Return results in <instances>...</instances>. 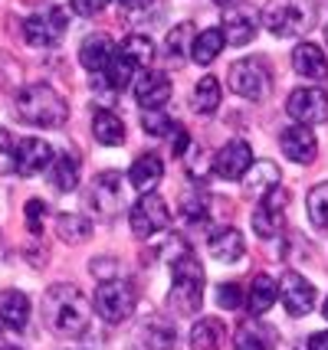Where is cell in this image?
<instances>
[{"label":"cell","mask_w":328,"mask_h":350,"mask_svg":"<svg viewBox=\"0 0 328 350\" xmlns=\"http://www.w3.org/2000/svg\"><path fill=\"white\" fill-rule=\"evenodd\" d=\"M43 318L60 337H79L89 331L92 305L76 285H53L43 295Z\"/></svg>","instance_id":"1"},{"label":"cell","mask_w":328,"mask_h":350,"mask_svg":"<svg viewBox=\"0 0 328 350\" xmlns=\"http://www.w3.org/2000/svg\"><path fill=\"white\" fill-rule=\"evenodd\" d=\"M14 115L23 124H33V128H60L69 118V105L53 85L33 82L16 95Z\"/></svg>","instance_id":"2"},{"label":"cell","mask_w":328,"mask_h":350,"mask_svg":"<svg viewBox=\"0 0 328 350\" xmlns=\"http://www.w3.org/2000/svg\"><path fill=\"white\" fill-rule=\"evenodd\" d=\"M168 305L181 318L197 314L203 305V269L190 252H181L171 262V295H168Z\"/></svg>","instance_id":"3"},{"label":"cell","mask_w":328,"mask_h":350,"mask_svg":"<svg viewBox=\"0 0 328 350\" xmlns=\"http://www.w3.org/2000/svg\"><path fill=\"white\" fill-rule=\"evenodd\" d=\"M263 23L279 40L302 36L315 27V3L312 0H269V7L263 10Z\"/></svg>","instance_id":"4"},{"label":"cell","mask_w":328,"mask_h":350,"mask_svg":"<svg viewBox=\"0 0 328 350\" xmlns=\"http://www.w3.org/2000/svg\"><path fill=\"white\" fill-rule=\"evenodd\" d=\"M138 305V291L131 282L125 278H109L95 288V298H92V308L95 314L105 321V324H122L125 318H131V311Z\"/></svg>","instance_id":"5"},{"label":"cell","mask_w":328,"mask_h":350,"mask_svg":"<svg viewBox=\"0 0 328 350\" xmlns=\"http://www.w3.org/2000/svg\"><path fill=\"white\" fill-rule=\"evenodd\" d=\"M128 223H131V232L138 239H148V236L164 232L171 226V210L157 193H141V200L128 210Z\"/></svg>","instance_id":"6"},{"label":"cell","mask_w":328,"mask_h":350,"mask_svg":"<svg viewBox=\"0 0 328 350\" xmlns=\"http://www.w3.org/2000/svg\"><path fill=\"white\" fill-rule=\"evenodd\" d=\"M227 79H230V89L236 95H243V98H250V102H263L269 95V85H273L269 69L260 59H236L230 66Z\"/></svg>","instance_id":"7"},{"label":"cell","mask_w":328,"mask_h":350,"mask_svg":"<svg viewBox=\"0 0 328 350\" xmlns=\"http://www.w3.org/2000/svg\"><path fill=\"white\" fill-rule=\"evenodd\" d=\"M66 36V10L63 7H47L43 14L27 16L23 23V40L36 49H49Z\"/></svg>","instance_id":"8"},{"label":"cell","mask_w":328,"mask_h":350,"mask_svg":"<svg viewBox=\"0 0 328 350\" xmlns=\"http://www.w3.org/2000/svg\"><path fill=\"white\" fill-rule=\"evenodd\" d=\"M286 111L296 118V124H322L328 122V95L315 85H302L286 98Z\"/></svg>","instance_id":"9"},{"label":"cell","mask_w":328,"mask_h":350,"mask_svg":"<svg viewBox=\"0 0 328 350\" xmlns=\"http://www.w3.org/2000/svg\"><path fill=\"white\" fill-rule=\"evenodd\" d=\"M286 203H289V193L282 190L279 183L273 190H266L260 203H256V210H253V232L263 236V239H273L282 229V206Z\"/></svg>","instance_id":"10"},{"label":"cell","mask_w":328,"mask_h":350,"mask_svg":"<svg viewBox=\"0 0 328 350\" xmlns=\"http://www.w3.org/2000/svg\"><path fill=\"white\" fill-rule=\"evenodd\" d=\"M253 164H256V161H253V148L247 141H240V137H236V141H227V144L214 154V170H217V177H223V180H243V177L250 174Z\"/></svg>","instance_id":"11"},{"label":"cell","mask_w":328,"mask_h":350,"mask_svg":"<svg viewBox=\"0 0 328 350\" xmlns=\"http://www.w3.org/2000/svg\"><path fill=\"white\" fill-rule=\"evenodd\" d=\"M279 298H282L286 314H292V318H305V314H309V311L315 308V288H312V282H309L305 275H299V272H286V275H282Z\"/></svg>","instance_id":"12"},{"label":"cell","mask_w":328,"mask_h":350,"mask_svg":"<svg viewBox=\"0 0 328 350\" xmlns=\"http://www.w3.org/2000/svg\"><path fill=\"white\" fill-rule=\"evenodd\" d=\"M89 203L95 206L99 216H115L122 206H125V190H122V174L115 170H105L92 180V190H89Z\"/></svg>","instance_id":"13"},{"label":"cell","mask_w":328,"mask_h":350,"mask_svg":"<svg viewBox=\"0 0 328 350\" xmlns=\"http://www.w3.org/2000/svg\"><path fill=\"white\" fill-rule=\"evenodd\" d=\"M256 30H260V16H256V10H250V7H234V3H230V10H227L223 23H220L223 40L230 46H247L256 40Z\"/></svg>","instance_id":"14"},{"label":"cell","mask_w":328,"mask_h":350,"mask_svg":"<svg viewBox=\"0 0 328 350\" xmlns=\"http://www.w3.org/2000/svg\"><path fill=\"white\" fill-rule=\"evenodd\" d=\"M279 148L289 161H296V164H312L315 154H318V141H315V131L309 124H289V128H282Z\"/></svg>","instance_id":"15"},{"label":"cell","mask_w":328,"mask_h":350,"mask_svg":"<svg viewBox=\"0 0 328 350\" xmlns=\"http://www.w3.org/2000/svg\"><path fill=\"white\" fill-rule=\"evenodd\" d=\"M53 148H49L43 137H23L16 141V174L20 177H36L53 164Z\"/></svg>","instance_id":"16"},{"label":"cell","mask_w":328,"mask_h":350,"mask_svg":"<svg viewBox=\"0 0 328 350\" xmlns=\"http://www.w3.org/2000/svg\"><path fill=\"white\" fill-rule=\"evenodd\" d=\"M207 249H210V256L217 262H227V265H236V262L247 256V239H243V232L234 226H220L210 232V239H207Z\"/></svg>","instance_id":"17"},{"label":"cell","mask_w":328,"mask_h":350,"mask_svg":"<svg viewBox=\"0 0 328 350\" xmlns=\"http://www.w3.org/2000/svg\"><path fill=\"white\" fill-rule=\"evenodd\" d=\"M112 56H115V43H112L105 33H89V36L82 40V46H79V62H82L89 72H95V76L105 72V66L112 62Z\"/></svg>","instance_id":"18"},{"label":"cell","mask_w":328,"mask_h":350,"mask_svg":"<svg viewBox=\"0 0 328 350\" xmlns=\"http://www.w3.org/2000/svg\"><path fill=\"white\" fill-rule=\"evenodd\" d=\"M135 98H138V105L155 111V108H161L171 98V79L164 76V72L144 69V76H138V82H135Z\"/></svg>","instance_id":"19"},{"label":"cell","mask_w":328,"mask_h":350,"mask_svg":"<svg viewBox=\"0 0 328 350\" xmlns=\"http://www.w3.org/2000/svg\"><path fill=\"white\" fill-rule=\"evenodd\" d=\"M27 321H30V298L16 288L0 291V327H7V331H23Z\"/></svg>","instance_id":"20"},{"label":"cell","mask_w":328,"mask_h":350,"mask_svg":"<svg viewBox=\"0 0 328 350\" xmlns=\"http://www.w3.org/2000/svg\"><path fill=\"white\" fill-rule=\"evenodd\" d=\"M234 350H276V331L263 321H243L234 334Z\"/></svg>","instance_id":"21"},{"label":"cell","mask_w":328,"mask_h":350,"mask_svg":"<svg viewBox=\"0 0 328 350\" xmlns=\"http://www.w3.org/2000/svg\"><path fill=\"white\" fill-rule=\"evenodd\" d=\"M161 177H164V164H161L157 154H141V157H135V164L128 170V183H131L135 190H141V193H151L157 183H161Z\"/></svg>","instance_id":"22"},{"label":"cell","mask_w":328,"mask_h":350,"mask_svg":"<svg viewBox=\"0 0 328 350\" xmlns=\"http://www.w3.org/2000/svg\"><path fill=\"white\" fill-rule=\"evenodd\" d=\"M292 69L305 79H325L328 76V59L315 43H299L292 49Z\"/></svg>","instance_id":"23"},{"label":"cell","mask_w":328,"mask_h":350,"mask_svg":"<svg viewBox=\"0 0 328 350\" xmlns=\"http://www.w3.org/2000/svg\"><path fill=\"white\" fill-rule=\"evenodd\" d=\"M92 137L99 144H105V148H115V144H125V122L109 111V108H102V111H95L92 115Z\"/></svg>","instance_id":"24"},{"label":"cell","mask_w":328,"mask_h":350,"mask_svg":"<svg viewBox=\"0 0 328 350\" xmlns=\"http://www.w3.org/2000/svg\"><path fill=\"white\" fill-rule=\"evenodd\" d=\"M227 340V327L220 318H201L190 327V350H220Z\"/></svg>","instance_id":"25"},{"label":"cell","mask_w":328,"mask_h":350,"mask_svg":"<svg viewBox=\"0 0 328 350\" xmlns=\"http://www.w3.org/2000/svg\"><path fill=\"white\" fill-rule=\"evenodd\" d=\"M49 183L60 190V193H69V190H76L79 187V157L76 154H56L53 157V164H49Z\"/></svg>","instance_id":"26"},{"label":"cell","mask_w":328,"mask_h":350,"mask_svg":"<svg viewBox=\"0 0 328 350\" xmlns=\"http://www.w3.org/2000/svg\"><path fill=\"white\" fill-rule=\"evenodd\" d=\"M223 46H227V40H223L220 27H207V30H201L197 36H194V46H190V59L197 62V66H210V62H214L220 53H223Z\"/></svg>","instance_id":"27"},{"label":"cell","mask_w":328,"mask_h":350,"mask_svg":"<svg viewBox=\"0 0 328 350\" xmlns=\"http://www.w3.org/2000/svg\"><path fill=\"white\" fill-rule=\"evenodd\" d=\"M276 298H279V285L269 275H256L250 282V288H247V308L253 314H266L269 308L276 305Z\"/></svg>","instance_id":"28"},{"label":"cell","mask_w":328,"mask_h":350,"mask_svg":"<svg viewBox=\"0 0 328 350\" xmlns=\"http://www.w3.org/2000/svg\"><path fill=\"white\" fill-rule=\"evenodd\" d=\"M220 98H223V85H220L217 76H203L197 85H194V108L201 115H214L220 108Z\"/></svg>","instance_id":"29"},{"label":"cell","mask_w":328,"mask_h":350,"mask_svg":"<svg viewBox=\"0 0 328 350\" xmlns=\"http://www.w3.org/2000/svg\"><path fill=\"white\" fill-rule=\"evenodd\" d=\"M102 82L109 85L112 92H125L128 85H131V79H135V62H128L118 49H115V56H112V62L105 66V72H102Z\"/></svg>","instance_id":"30"},{"label":"cell","mask_w":328,"mask_h":350,"mask_svg":"<svg viewBox=\"0 0 328 350\" xmlns=\"http://www.w3.org/2000/svg\"><path fill=\"white\" fill-rule=\"evenodd\" d=\"M141 347L144 350H177V337H174V327L164 324V321H151L141 327Z\"/></svg>","instance_id":"31"},{"label":"cell","mask_w":328,"mask_h":350,"mask_svg":"<svg viewBox=\"0 0 328 350\" xmlns=\"http://www.w3.org/2000/svg\"><path fill=\"white\" fill-rule=\"evenodd\" d=\"M194 27L190 23H177L171 33H168V40H164V53H168V59L174 62V66H181V62L188 59L190 46H194Z\"/></svg>","instance_id":"32"},{"label":"cell","mask_w":328,"mask_h":350,"mask_svg":"<svg viewBox=\"0 0 328 350\" xmlns=\"http://www.w3.org/2000/svg\"><path fill=\"white\" fill-rule=\"evenodd\" d=\"M118 53H122L128 62H135V69H148V66H151V59H155V46H151V40H148V36H141V33L125 36V40H122V46H118Z\"/></svg>","instance_id":"33"},{"label":"cell","mask_w":328,"mask_h":350,"mask_svg":"<svg viewBox=\"0 0 328 350\" xmlns=\"http://www.w3.org/2000/svg\"><path fill=\"white\" fill-rule=\"evenodd\" d=\"M89 232H92L89 216H82V213L56 216V236H60L63 243H82V239H89Z\"/></svg>","instance_id":"34"},{"label":"cell","mask_w":328,"mask_h":350,"mask_svg":"<svg viewBox=\"0 0 328 350\" xmlns=\"http://www.w3.org/2000/svg\"><path fill=\"white\" fill-rule=\"evenodd\" d=\"M305 206H309V219H312V226L328 229V183H315L312 190H309Z\"/></svg>","instance_id":"35"},{"label":"cell","mask_w":328,"mask_h":350,"mask_svg":"<svg viewBox=\"0 0 328 350\" xmlns=\"http://www.w3.org/2000/svg\"><path fill=\"white\" fill-rule=\"evenodd\" d=\"M247 180H250V190H256L263 197L266 190H273L279 183V170L273 164H253V174H247Z\"/></svg>","instance_id":"36"},{"label":"cell","mask_w":328,"mask_h":350,"mask_svg":"<svg viewBox=\"0 0 328 350\" xmlns=\"http://www.w3.org/2000/svg\"><path fill=\"white\" fill-rule=\"evenodd\" d=\"M141 128H144L148 135L164 137V135H174L177 122H171V118H168L161 108H155V111H144V115H141Z\"/></svg>","instance_id":"37"},{"label":"cell","mask_w":328,"mask_h":350,"mask_svg":"<svg viewBox=\"0 0 328 350\" xmlns=\"http://www.w3.org/2000/svg\"><path fill=\"white\" fill-rule=\"evenodd\" d=\"M217 305L227 308V311H240V308L247 305V298H243V288L236 285V282H223L217 291Z\"/></svg>","instance_id":"38"},{"label":"cell","mask_w":328,"mask_h":350,"mask_svg":"<svg viewBox=\"0 0 328 350\" xmlns=\"http://www.w3.org/2000/svg\"><path fill=\"white\" fill-rule=\"evenodd\" d=\"M16 170V144L10 131L0 128V174H14Z\"/></svg>","instance_id":"39"},{"label":"cell","mask_w":328,"mask_h":350,"mask_svg":"<svg viewBox=\"0 0 328 350\" xmlns=\"http://www.w3.org/2000/svg\"><path fill=\"white\" fill-rule=\"evenodd\" d=\"M47 203L43 200H30L27 203V229H30L33 236H40L43 232V223H47Z\"/></svg>","instance_id":"40"},{"label":"cell","mask_w":328,"mask_h":350,"mask_svg":"<svg viewBox=\"0 0 328 350\" xmlns=\"http://www.w3.org/2000/svg\"><path fill=\"white\" fill-rule=\"evenodd\" d=\"M181 210H184V219H190V223H203V219H207V200L203 197H184Z\"/></svg>","instance_id":"41"},{"label":"cell","mask_w":328,"mask_h":350,"mask_svg":"<svg viewBox=\"0 0 328 350\" xmlns=\"http://www.w3.org/2000/svg\"><path fill=\"white\" fill-rule=\"evenodd\" d=\"M184 161H188L190 177H201L203 170H207V154H203L201 144H190L188 151H184Z\"/></svg>","instance_id":"42"},{"label":"cell","mask_w":328,"mask_h":350,"mask_svg":"<svg viewBox=\"0 0 328 350\" xmlns=\"http://www.w3.org/2000/svg\"><path fill=\"white\" fill-rule=\"evenodd\" d=\"M109 0H69V7H73V14L79 16H95L102 14V7H105Z\"/></svg>","instance_id":"43"},{"label":"cell","mask_w":328,"mask_h":350,"mask_svg":"<svg viewBox=\"0 0 328 350\" xmlns=\"http://www.w3.org/2000/svg\"><path fill=\"white\" fill-rule=\"evenodd\" d=\"M115 272H118V269H115L112 259H92V275H102V278L109 282V278H118Z\"/></svg>","instance_id":"44"},{"label":"cell","mask_w":328,"mask_h":350,"mask_svg":"<svg viewBox=\"0 0 328 350\" xmlns=\"http://www.w3.org/2000/svg\"><path fill=\"white\" fill-rule=\"evenodd\" d=\"M309 350H328V331H318L309 337Z\"/></svg>","instance_id":"45"},{"label":"cell","mask_w":328,"mask_h":350,"mask_svg":"<svg viewBox=\"0 0 328 350\" xmlns=\"http://www.w3.org/2000/svg\"><path fill=\"white\" fill-rule=\"evenodd\" d=\"M122 7H128V10H144V7H151V0H118Z\"/></svg>","instance_id":"46"},{"label":"cell","mask_w":328,"mask_h":350,"mask_svg":"<svg viewBox=\"0 0 328 350\" xmlns=\"http://www.w3.org/2000/svg\"><path fill=\"white\" fill-rule=\"evenodd\" d=\"M214 3H220V7H230V3H236V0H214Z\"/></svg>","instance_id":"47"},{"label":"cell","mask_w":328,"mask_h":350,"mask_svg":"<svg viewBox=\"0 0 328 350\" xmlns=\"http://www.w3.org/2000/svg\"><path fill=\"white\" fill-rule=\"evenodd\" d=\"M0 350H20V347H0Z\"/></svg>","instance_id":"48"},{"label":"cell","mask_w":328,"mask_h":350,"mask_svg":"<svg viewBox=\"0 0 328 350\" xmlns=\"http://www.w3.org/2000/svg\"><path fill=\"white\" fill-rule=\"evenodd\" d=\"M325 321H328V301H325Z\"/></svg>","instance_id":"49"},{"label":"cell","mask_w":328,"mask_h":350,"mask_svg":"<svg viewBox=\"0 0 328 350\" xmlns=\"http://www.w3.org/2000/svg\"><path fill=\"white\" fill-rule=\"evenodd\" d=\"M325 43H328V27H325Z\"/></svg>","instance_id":"50"}]
</instances>
